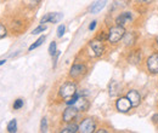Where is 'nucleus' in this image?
Returning <instances> with one entry per match:
<instances>
[{
    "label": "nucleus",
    "instance_id": "bb28decb",
    "mask_svg": "<svg viewBox=\"0 0 158 133\" xmlns=\"http://www.w3.org/2000/svg\"><path fill=\"white\" fill-rule=\"evenodd\" d=\"M139 4H143V5H150L153 0H136Z\"/></svg>",
    "mask_w": 158,
    "mask_h": 133
},
{
    "label": "nucleus",
    "instance_id": "7ed1b4c3",
    "mask_svg": "<svg viewBox=\"0 0 158 133\" xmlns=\"http://www.w3.org/2000/svg\"><path fill=\"white\" fill-rule=\"evenodd\" d=\"M86 72H88V68H86V65L85 64H83V63H76V64H73L72 67H71V69H69V77L72 79V80H79V79H81L83 76L86 74Z\"/></svg>",
    "mask_w": 158,
    "mask_h": 133
},
{
    "label": "nucleus",
    "instance_id": "412c9836",
    "mask_svg": "<svg viewBox=\"0 0 158 133\" xmlns=\"http://www.w3.org/2000/svg\"><path fill=\"white\" fill-rule=\"evenodd\" d=\"M40 131H41V132H46V131H48V119H46V117H43V119H41V122H40Z\"/></svg>",
    "mask_w": 158,
    "mask_h": 133
},
{
    "label": "nucleus",
    "instance_id": "2eb2a0df",
    "mask_svg": "<svg viewBox=\"0 0 158 133\" xmlns=\"http://www.w3.org/2000/svg\"><path fill=\"white\" fill-rule=\"evenodd\" d=\"M129 1H130V0H114V1H113V7H112V10L127 7V6L129 5Z\"/></svg>",
    "mask_w": 158,
    "mask_h": 133
},
{
    "label": "nucleus",
    "instance_id": "0eeeda50",
    "mask_svg": "<svg viewBox=\"0 0 158 133\" xmlns=\"http://www.w3.org/2000/svg\"><path fill=\"white\" fill-rule=\"evenodd\" d=\"M116 108H117V110H118L119 113H128L133 108V105H131L130 100L128 99V97L125 96V97H119L118 99H117Z\"/></svg>",
    "mask_w": 158,
    "mask_h": 133
},
{
    "label": "nucleus",
    "instance_id": "c756f323",
    "mask_svg": "<svg viewBox=\"0 0 158 133\" xmlns=\"http://www.w3.org/2000/svg\"><path fill=\"white\" fill-rule=\"evenodd\" d=\"M152 121H153V123H156V125H157L158 123V115H155V116L152 117Z\"/></svg>",
    "mask_w": 158,
    "mask_h": 133
},
{
    "label": "nucleus",
    "instance_id": "6ab92c4d",
    "mask_svg": "<svg viewBox=\"0 0 158 133\" xmlns=\"http://www.w3.org/2000/svg\"><path fill=\"white\" fill-rule=\"evenodd\" d=\"M44 41H45V35H43V37H40V38L38 39V40H37V41H35L34 44H32V45L29 46V49H28V50H29V51H33L34 49H37V47H39V46H40V45H41V44H43V42H44Z\"/></svg>",
    "mask_w": 158,
    "mask_h": 133
},
{
    "label": "nucleus",
    "instance_id": "f8f14e48",
    "mask_svg": "<svg viewBox=\"0 0 158 133\" xmlns=\"http://www.w3.org/2000/svg\"><path fill=\"white\" fill-rule=\"evenodd\" d=\"M106 4H107V0H96L90 7V12L91 14H98L106 6Z\"/></svg>",
    "mask_w": 158,
    "mask_h": 133
},
{
    "label": "nucleus",
    "instance_id": "ddd939ff",
    "mask_svg": "<svg viewBox=\"0 0 158 133\" xmlns=\"http://www.w3.org/2000/svg\"><path fill=\"white\" fill-rule=\"evenodd\" d=\"M62 133H76L79 132V125L74 123V122H69L67 123L62 130H61Z\"/></svg>",
    "mask_w": 158,
    "mask_h": 133
},
{
    "label": "nucleus",
    "instance_id": "4468645a",
    "mask_svg": "<svg viewBox=\"0 0 158 133\" xmlns=\"http://www.w3.org/2000/svg\"><path fill=\"white\" fill-rule=\"evenodd\" d=\"M123 40H124V44H125L127 46H131V45H134V42H135V40H136V34H135L134 32L125 33Z\"/></svg>",
    "mask_w": 158,
    "mask_h": 133
},
{
    "label": "nucleus",
    "instance_id": "c85d7f7f",
    "mask_svg": "<svg viewBox=\"0 0 158 133\" xmlns=\"http://www.w3.org/2000/svg\"><path fill=\"white\" fill-rule=\"evenodd\" d=\"M46 22H49V14H46L43 18H41V21H40V23L43 24V23H46Z\"/></svg>",
    "mask_w": 158,
    "mask_h": 133
},
{
    "label": "nucleus",
    "instance_id": "a211bd4d",
    "mask_svg": "<svg viewBox=\"0 0 158 133\" xmlns=\"http://www.w3.org/2000/svg\"><path fill=\"white\" fill-rule=\"evenodd\" d=\"M16 131H17V122H16V120L14 119V120H11V121L7 123V132L15 133Z\"/></svg>",
    "mask_w": 158,
    "mask_h": 133
},
{
    "label": "nucleus",
    "instance_id": "b1692460",
    "mask_svg": "<svg viewBox=\"0 0 158 133\" xmlns=\"http://www.w3.org/2000/svg\"><path fill=\"white\" fill-rule=\"evenodd\" d=\"M45 30H46V25H43V24H40L39 27H37L35 29H33L32 34H33V35H37V34H39V33H43V32H45Z\"/></svg>",
    "mask_w": 158,
    "mask_h": 133
},
{
    "label": "nucleus",
    "instance_id": "6e6552de",
    "mask_svg": "<svg viewBox=\"0 0 158 133\" xmlns=\"http://www.w3.org/2000/svg\"><path fill=\"white\" fill-rule=\"evenodd\" d=\"M146 65H147V69L151 74H153V75L158 74V52L157 53H152L150 57L147 58Z\"/></svg>",
    "mask_w": 158,
    "mask_h": 133
},
{
    "label": "nucleus",
    "instance_id": "1a4fd4ad",
    "mask_svg": "<svg viewBox=\"0 0 158 133\" xmlns=\"http://www.w3.org/2000/svg\"><path fill=\"white\" fill-rule=\"evenodd\" d=\"M73 105L78 109V111H81V113L88 111V110H89V108H90V103H89V100H88L85 97H83V96H80V97H79Z\"/></svg>",
    "mask_w": 158,
    "mask_h": 133
},
{
    "label": "nucleus",
    "instance_id": "39448f33",
    "mask_svg": "<svg viewBox=\"0 0 158 133\" xmlns=\"http://www.w3.org/2000/svg\"><path fill=\"white\" fill-rule=\"evenodd\" d=\"M96 130V122L91 117H85L79 123V132L81 133H93Z\"/></svg>",
    "mask_w": 158,
    "mask_h": 133
},
{
    "label": "nucleus",
    "instance_id": "9d476101",
    "mask_svg": "<svg viewBox=\"0 0 158 133\" xmlns=\"http://www.w3.org/2000/svg\"><path fill=\"white\" fill-rule=\"evenodd\" d=\"M127 97L130 100L133 108H136V107L140 105V103H141V96H140V93H139L136 90H129L128 93H127Z\"/></svg>",
    "mask_w": 158,
    "mask_h": 133
},
{
    "label": "nucleus",
    "instance_id": "f3484780",
    "mask_svg": "<svg viewBox=\"0 0 158 133\" xmlns=\"http://www.w3.org/2000/svg\"><path fill=\"white\" fill-rule=\"evenodd\" d=\"M118 84L116 82V81H113V82H111V85H110V96L111 97H116V96L118 95Z\"/></svg>",
    "mask_w": 158,
    "mask_h": 133
},
{
    "label": "nucleus",
    "instance_id": "2f4dec72",
    "mask_svg": "<svg viewBox=\"0 0 158 133\" xmlns=\"http://www.w3.org/2000/svg\"><path fill=\"white\" fill-rule=\"evenodd\" d=\"M155 42H156V45H157V46H158V37H157V38H156V40H155Z\"/></svg>",
    "mask_w": 158,
    "mask_h": 133
},
{
    "label": "nucleus",
    "instance_id": "393cba45",
    "mask_svg": "<svg viewBox=\"0 0 158 133\" xmlns=\"http://www.w3.org/2000/svg\"><path fill=\"white\" fill-rule=\"evenodd\" d=\"M7 35V29H6V27L0 22V39L5 38Z\"/></svg>",
    "mask_w": 158,
    "mask_h": 133
},
{
    "label": "nucleus",
    "instance_id": "4be33fe9",
    "mask_svg": "<svg viewBox=\"0 0 158 133\" xmlns=\"http://www.w3.org/2000/svg\"><path fill=\"white\" fill-rule=\"evenodd\" d=\"M96 39H99L101 41H106V40H108V32H105V30H101L100 32V34L96 37Z\"/></svg>",
    "mask_w": 158,
    "mask_h": 133
},
{
    "label": "nucleus",
    "instance_id": "423d86ee",
    "mask_svg": "<svg viewBox=\"0 0 158 133\" xmlns=\"http://www.w3.org/2000/svg\"><path fill=\"white\" fill-rule=\"evenodd\" d=\"M78 109L74 107V105H68V108L64 109L63 114H62V121L64 123H69V122H73L74 119L78 116Z\"/></svg>",
    "mask_w": 158,
    "mask_h": 133
},
{
    "label": "nucleus",
    "instance_id": "cd10ccee",
    "mask_svg": "<svg viewBox=\"0 0 158 133\" xmlns=\"http://www.w3.org/2000/svg\"><path fill=\"white\" fill-rule=\"evenodd\" d=\"M96 21H93L91 23H90V25H89V30H94L95 29V27H96Z\"/></svg>",
    "mask_w": 158,
    "mask_h": 133
},
{
    "label": "nucleus",
    "instance_id": "f03ea898",
    "mask_svg": "<svg viewBox=\"0 0 158 133\" xmlns=\"http://www.w3.org/2000/svg\"><path fill=\"white\" fill-rule=\"evenodd\" d=\"M125 28L123 25H114V27H111L110 30H108V42L112 44V45H116L118 44L122 39L124 38L125 35Z\"/></svg>",
    "mask_w": 158,
    "mask_h": 133
},
{
    "label": "nucleus",
    "instance_id": "dca6fc26",
    "mask_svg": "<svg viewBox=\"0 0 158 133\" xmlns=\"http://www.w3.org/2000/svg\"><path fill=\"white\" fill-rule=\"evenodd\" d=\"M63 15L60 12H55V14H49V22L50 23H59L62 19Z\"/></svg>",
    "mask_w": 158,
    "mask_h": 133
},
{
    "label": "nucleus",
    "instance_id": "20e7f679",
    "mask_svg": "<svg viewBox=\"0 0 158 133\" xmlns=\"http://www.w3.org/2000/svg\"><path fill=\"white\" fill-rule=\"evenodd\" d=\"M89 49L90 51L93 52V56L94 57H101L103 53H105V45H103V41H101L99 39H93L90 42H89Z\"/></svg>",
    "mask_w": 158,
    "mask_h": 133
},
{
    "label": "nucleus",
    "instance_id": "7c9ffc66",
    "mask_svg": "<svg viewBox=\"0 0 158 133\" xmlns=\"http://www.w3.org/2000/svg\"><path fill=\"white\" fill-rule=\"evenodd\" d=\"M5 62H6V61H5V59H1V61H0V65H2V64H4V63H5Z\"/></svg>",
    "mask_w": 158,
    "mask_h": 133
},
{
    "label": "nucleus",
    "instance_id": "f257e3e1",
    "mask_svg": "<svg viewBox=\"0 0 158 133\" xmlns=\"http://www.w3.org/2000/svg\"><path fill=\"white\" fill-rule=\"evenodd\" d=\"M77 93V84L74 80H67L64 81L59 88V96L62 99H68Z\"/></svg>",
    "mask_w": 158,
    "mask_h": 133
},
{
    "label": "nucleus",
    "instance_id": "9b49d317",
    "mask_svg": "<svg viewBox=\"0 0 158 133\" xmlns=\"http://www.w3.org/2000/svg\"><path fill=\"white\" fill-rule=\"evenodd\" d=\"M133 21V14L131 12H123V14H120L118 17L116 18V23L118 24V25H125V24H128V23H130Z\"/></svg>",
    "mask_w": 158,
    "mask_h": 133
},
{
    "label": "nucleus",
    "instance_id": "a878e982",
    "mask_svg": "<svg viewBox=\"0 0 158 133\" xmlns=\"http://www.w3.org/2000/svg\"><path fill=\"white\" fill-rule=\"evenodd\" d=\"M64 32H66V27H64L63 24H61L59 28H57V37H59V38H62L63 34H64Z\"/></svg>",
    "mask_w": 158,
    "mask_h": 133
},
{
    "label": "nucleus",
    "instance_id": "aec40b11",
    "mask_svg": "<svg viewBox=\"0 0 158 133\" xmlns=\"http://www.w3.org/2000/svg\"><path fill=\"white\" fill-rule=\"evenodd\" d=\"M56 52H57V44H56V41H52L49 46V53H50V56L54 57L56 55Z\"/></svg>",
    "mask_w": 158,
    "mask_h": 133
},
{
    "label": "nucleus",
    "instance_id": "5701e85b",
    "mask_svg": "<svg viewBox=\"0 0 158 133\" xmlns=\"http://www.w3.org/2000/svg\"><path fill=\"white\" fill-rule=\"evenodd\" d=\"M22 107H23V99L19 98V99H16V100L14 102V105H12V108H14L15 110H19V109H21Z\"/></svg>",
    "mask_w": 158,
    "mask_h": 133
}]
</instances>
